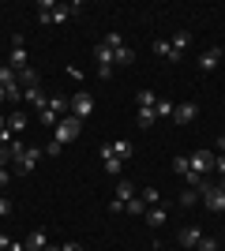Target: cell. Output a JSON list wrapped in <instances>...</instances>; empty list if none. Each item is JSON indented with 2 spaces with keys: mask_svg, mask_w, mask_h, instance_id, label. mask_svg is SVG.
Masks as SVG:
<instances>
[{
  "mask_svg": "<svg viewBox=\"0 0 225 251\" xmlns=\"http://www.w3.org/2000/svg\"><path fill=\"white\" fill-rule=\"evenodd\" d=\"M75 11H79V4H49V0H42L38 4V23H64Z\"/></svg>",
  "mask_w": 225,
  "mask_h": 251,
  "instance_id": "1",
  "label": "cell"
},
{
  "mask_svg": "<svg viewBox=\"0 0 225 251\" xmlns=\"http://www.w3.org/2000/svg\"><path fill=\"white\" fill-rule=\"evenodd\" d=\"M79 131H83V120L68 113V116H60V120H56V127H53V139L60 143V147H68V143H75V139H79Z\"/></svg>",
  "mask_w": 225,
  "mask_h": 251,
  "instance_id": "2",
  "label": "cell"
},
{
  "mask_svg": "<svg viewBox=\"0 0 225 251\" xmlns=\"http://www.w3.org/2000/svg\"><path fill=\"white\" fill-rule=\"evenodd\" d=\"M105 45L113 49V64H120V68H128V64L135 60V49H128V45H124V38H120L117 30L105 38Z\"/></svg>",
  "mask_w": 225,
  "mask_h": 251,
  "instance_id": "3",
  "label": "cell"
},
{
  "mask_svg": "<svg viewBox=\"0 0 225 251\" xmlns=\"http://www.w3.org/2000/svg\"><path fill=\"white\" fill-rule=\"evenodd\" d=\"M188 161H192V173H199V176L214 173V154L210 150H195V154H188Z\"/></svg>",
  "mask_w": 225,
  "mask_h": 251,
  "instance_id": "4",
  "label": "cell"
},
{
  "mask_svg": "<svg viewBox=\"0 0 225 251\" xmlns=\"http://www.w3.org/2000/svg\"><path fill=\"white\" fill-rule=\"evenodd\" d=\"M203 206L214 210V214H222V210H225V191L218 188V184H206V188H203Z\"/></svg>",
  "mask_w": 225,
  "mask_h": 251,
  "instance_id": "5",
  "label": "cell"
},
{
  "mask_svg": "<svg viewBox=\"0 0 225 251\" xmlns=\"http://www.w3.org/2000/svg\"><path fill=\"white\" fill-rule=\"evenodd\" d=\"M42 154H45L42 147H26V150H23V157H19V161H15V169H19V176H26V173H34V165L42 161Z\"/></svg>",
  "mask_w": 225,
  "mask_h": 251,
  "instance_id": "6",
  "label": "cell"
},
{
  "mask_svg": "<svg viewBox=\"0 0 225 251\" xmlns=\"http://www.w3.org/2000/svg\"><path fill=\"white\" fill-rule=\"evenodd\" d=\"M94 113V98L86 94V90H79V94H72V116H79V120H86V116Z\"/></svg>",
  "mask_w": 225,
  "mask_h": 251,
  "instance_id": "7",
  "label": "cell"
},
{
  "mask_svg": "<svg viewBox=\"0 0 225 251\" xmlns=\"http://www.w3.org/2000/svg\"><path fill=\"white\" fill-rule=\"evenodd\" d=\"M30 64V56H26V45H23V38H11V68L15 72H23Z\"/></svg>",
  "mask_w": 225,
  "mask_h": 251,
  "instance_id": "8",
  "label": "cell"
},
{
  "mask_svg": "<svg viewBox=\"0 0 225 251\" xmlns=\"http://www.w3.org/2000/svg\"><path fill=\"white\" fill-rule=\"evenodd\" d=\"M222 45H210V49H203V56H199V68H203V72H214L218 64H222Z\"/></svg>",
  "mask_w": 225,
  "mask_h": 251,
  "instance_id": "9",
  "label": "cell"
},
{
  "mask_svg": "<svg viewBox=\"0 0 225 251\" xmlns=\"http://www.w3.org/2000/svg\"><path fill=\"white\" fill-rule=\"evenodd\" d=\"M188 45H192V34H188V30H180V34H176V38L169 42V60L176 64V60L184 56V49H188Z\"/></svg>",
  "mask_w": 225,
  "mask_h": 251,
  "instance_id": "10",
  "label": "cell"
},
{
  "mask_svg": "<svg viewBox=\"0 0 225 251\" xmlns=\"http://www.w3.org/2000/svg\"><path fill=\"white\" fill-rule=\"evenodd\" d=\"M195 113H199V105H195V101H180L176 109H173V120H176V124H192Z\"/></svg>",
  "mask_w": 225,
  "mask_h": 251,
  "instance_id": "11",
  "label": "cell"
},
{
  "mask_svg": "<svg viewBox=\"0 0 225 251\" xmlns=\"http://www.w3.org/2000/svg\"><path fill=\"white\" fill-rule=\"evenodd\" d=\"M23 101H26V105H34V109L42 113L45 105H49V98H45V90H42V86H26V90H23Z\"/></svg>",
  "mask_w": 225,
  "mask_h": 251,
  "instance_id": "12",
  "label": "cell"
},
{
  "mask_svg": "<svg viewBox=\"0 0 225 251\" xmlns=\"http://www.w3.org/2000/svg\"><path fill=\"white\" fill-rule=\"evenodd\" d=\"M23 248H26V251H45V248H49V236H45L42 229H34L30 236L23 240Z\"/></svg>",
  "mask_w": 225,
  "mask_h": 251,
  "instance_id": "13",
  "label": "cell"
},
{
  "mask_svg": "<svg viewBox=\"0 0 225 251\" xmlns=\"http://www.w3.org/2000/svg\"><path fill=\"white\" fill-rule=\"evenodd\" d=\"M131 154H135L131 139H113V157H117V161H128Z\"/></svg>",
  "mask_w": 225,
  "mask_h": 251,
  "instance_id": "14",
  "label": "cell"
},
{
  "mask_svg": "<svg viewBox=\"0 0 225 251\" xmlns=\"http://www.w3.org/2000/svg\"><path fill=\"white\" fill-rule=\"evenodd\" d=\"M199 240H203V232L195 229V225H184L180 229V244L184 248H199Z\"/></svg>",
  "mask_w": 225,
  "mask_h": 251,
  "instance_id": "15",
  "label": "cell"
},
{
  "mask_svg": "<svg viewBox=\"0 0 225 251\" xmlns=\"http://www.w3.org/2000/svg\"><path fill=\"white\" fill-rule=\"evenodd\" d=\"M15 79H19V86H23V90H26V86H42V79H38V72H34L30 64H26L23 72H15Z\"/></svg>",
  "mask_w": 225,
  "mask_h": 251,
  "instance_id": "16",
  "label": "cell"
},
{
  "mask_svg": "<svg viewBox=\"0 0 225 251\" xmlns=\"http://www.w3.org/2000/svg\"><path fill=\"white\" fill-rule=\"evenodd\" d=\"M135 195H139V191H135V184H131V180H120V184H117V195H113V199H120V202H131Z\"/></svg>",
  "mask_w": 225,
  "mask_h": 251,
  "instance_id": "17",
  "label": "cell"
},
{
  "mask_svg": "<svg viewBox=\"0 0 225 251\" xmlns=\"http://www.w3.org/2000/svg\"><path fill=\"white\" fill-rule=\"evenodd\" d=\"M143 221H147V225H154V229H158V225H165V206H147Z\"/></svg>",
  "mask_w": 225,
  "mask_h": 251,
  "instance_id": "18",
  "label": "cell"
},
{
  "mask_svg": "<svg viewBox=\"0 0 225 251\" xmlns=\"http://www.w3.org/2000/svg\"><path fill=\"white\" fill-rule=\"evenodd\" d=\"M8 131H11V135H15V131H26V113H23V109L8 116Z\"/></svg>",
  "mask_w": 225,
  "mask_h": 251,
  "instance_id": "19",
  "label": "cell"
},
{
  "mask_svg": "<svg viewBox=\"0 0 225 251\" xmlns=\"http://www.w3.org/2000/svg\"><path fill=\"white\" fill-rule=\"evenodd\" d=\"M0 86H4V90H8V86H19V79H15V68H11V64H4V68H0Z\"/></svg>",
  "mask_w": 225,
  "mask_h": 251,
  "instance_id": "20",
  "label": "cell"
},
{
  "mask_svg": "<svg viewBox=\"0 0 225 251\" xmlns=\"http://www.w3.org/2000/svg\"><path fill=\"white\" fill-rule=\"evenodd\" d=\"M124 214H135V218H143V214H147V202H143L139 195H135L131 202H124Z\"/></svg>",
  "mask_w": 225,
  "mask_h": 251,
  "instance_id": "21",
  "label": "cell"
},
{
  "mask_svg": "<svg viewBox=\"0 0 225 251\" xmlns=\"http://www.w3.org/2000/svg\"><path fill=\"white\" fill-rule=\"evenodd\" d=\"M154 124H158V113H154V109H139V127H143V131L154 127Z\"/></svg>",
  "mask_w": 225,
  "mask_h": 251,
  "instance_id": "22",
  "label": "cell"
},
{
  "mask_svg": "<svg viewBox=\"0 0 225 251\" xmlns=\"http://www.w3.org/2000/svg\"><path fill=\"white\" fill-rule=\"evenodd\" d=\"M143 202H147V206H161V191L158 188H143Z\"/></svg>",
  "mask_w": 225,
  "mask_h": 251,
  "instance_id": "23",
  "label": "cell"
},
{
  "mask_svg": "<svg viewBox=\"0 0 225 251\" xmlns=\"http://www.w3.org/2000/svg\"><path fill=\"white\" fill-rule=\"evenodd\" d=\"M173 173H176V176H188V173H192V161H188V157H173Z\"/></svg>",
  "mask_w": 225,
  "mask_h": 251,
  "instance_id": "24",
  "label": "cell"
},
{
  "mask_svg": "<svg viewBox=\"0 0 225 251\" xmlns=\"http://www.w3.org/2000/svg\"><path fill=\"white\" fill-rule=\"evenodd\" d=\"M158 105V94L154 90H139V109H154Z\"/></svg>",
  "mask_w": 225,
  "mask_h": 251,
  "instance_id": "25",
  "label": "cell"
},
{
  "mask_svg": "<svg viewBox=\"0 0 225 251\" xmlns=\"http://www.w3.org/2000/svg\"><path fill=\"white\" fill-rule=\"evenodd\" d=\"M173 109H176V105H173V101H161V98H158V105H154V113H158V120L173 116Z\"/></svg>",
  "mask_w": 225,
  "mask_h": 251,
  "instance_id": "26",
  "label": "cell"
},
{
  "mask_svg": "<svg viewBox=\"0 0 225 251\" xmlns=\"http://www.w3.org/2000/svg\"><path fill=\"white\" fill-rule=\"evenodd\" d=\"M195 199H199V191H195V188H184L180 191V206H195Z\"/></svg>",
  "mask_w": 225,
  "mask_h": 251,
  "instance_id": "27",
  "label": "cell"
},
{
  "mask_svg": "<svg viewBox=\"0 0 225 251\" xmlns=\"http://www.w3.org/2000/svg\"><path fill=\"white\" fill-rule=\"evenodd\" d=\"M120 165H124V161H117V157H105V173H109V176H120Z\"/></svg>",
  "mask_w": 225,
  "mask_h": 251,
  "instance_id": "28",
  "label": "cell"
},
{
  "mask_svg": "<svg viewBox=\"0 0 225 251\" xmlns=\"http://www.w3.org/2000/svg\"><path fill=\"white\" fill-rule=\"evenodd\" d=\"M199 251H218V240L214 236H203V240H199Z\"/></svg>",
  "mask_w": 225,
  "mask_h": 251,
  "instance_id": "29",
  "label": "cell"
},
{
  "mask_svg": "<svg viewBox=\"0 0 225 251\" xmlns=\"http://www.w3.org/2000/svg\"><path fill=\"white\" fill-rule=\"evenodd\" d=\"M154 52H158L161 60H169V42H154Z\"/></svg>",
  "mask_w": 225,
  "mask_h": 251,
  "instance_id": "30",
  "label": "cell"
},
{
  "mask_svg": "<svg viewBox=\"0 0 225 251\" xmlns=\"http://www.w3.org/2000/svg\"><path fill=\"white\" fill-rule=\"evenodd\" d=\"M45 150V154H49V157H60V150H64V147H60V143H56V139H53V143H49V147H42Z\"/></svg>",
  "mask_w": 225,
  "mask_h": 251,
  "instance_id": "31",
  "label": "cell"
},
{
  "mask_svg": "<svg viewBox=\"0 0 225 251\" xmlns=\"http://www.w3.org/2000/svg\"><path fill=\"white\" fill-rule=\"evenodd\" d=\"M11 214V202H8V195H0V218H8Z\"/></svg>",
  "mask_w": 225,
  "mask_h": 251,
  "instance_id": "32",
  "label": "cell"
},
{
  "mask_svg": "<svg viewBox=\"0 0 225 251\" xmlns=\"http://www.w3.org/2000/svg\"><path fill=\"white\" fill-rule=\"evenodd\" d=\"M214 173H222V180H225V154L214 157Z\"/></svg>",
  "mask_w": 225,
  "mask_h": 251,
  "instance_id": "33",
  "label": "cell"
},
{
  "mask_svg": "<svg viewBox=\"0 0 225 251\" xmlns=\"http://www.w3.org/2000/svg\"><path fill=\"white\" fill-rule=\"evenodd\" d=\"M64 72H68V75H72V79H75V83H83V72H79V68H75V64H68V68H64Z\"/></svg>",
  "mask_w": 225,
  "mask_h": 251,
  "instance_id": "34",
  "label": "cell"
},
{
  "mask_svg": "<svg viewBox=\"0 0 225 251\" xmlns=\"http://www.w3.org/2000/svg\"><path fill=\"white\" fill-rule=\"evenodd\" d=\"M98 154H101V161H105V157H113V143H101V147H98Z\"/></svg>",
  "mask_w": 225,
  "mask_h": 251,
  "instance_id": "35",
  "label": "cell"
},
{
  "mask_svg": "<svg viewBox=\"0 0 225 251\" xmlns=\"http://www.w3.org/2000/svg\"><path fill=\"white\" fill-rule=\"evenodd\" d=\"M8 180H11V169H0V188H8Z\"/></svg>",
  "mask_w": 225,
  "mask_h": 251,
  "instance_id": "36",
  "label": "cell"
},
{
  "mask_svg": "<svg viewBox=\"0 0 225 251\" xmlns=\"http://www.w3.org/2000/svg\"><path fill=\"white\" fill-rule=\"evenodd\" d=\"M60 251H83V244H75V240H68V244H64V248H60Z\"/></svg>",
  "mask_w": 225,
  "mask_h": 251,
  "instance_id": "37",
  "label": "cell"
},
{
  "mask_svg": "<svg viewBox=\"0 0 225 251\" xmlns=\"http://www.w3.org/2000/svg\"><path fill=\"white\" fill-rule=\"evenodd\" d=\"M8 161H11V157H8V150L0 147V169H8Z\"/></svg>",
  "mask_w": 225,
  "mask_h": 251,
  "instance_id": "38",
  "label": "cell"
},
{
  "mask_svg": "<svg viewBox=\"0 0 225 251\" xmlns=\"http://www.w3.org/2000/svg\"><path fill=\"white\" fill-rule=\"evenodd\" d=\"M8 248H11V240L4 236V232H0V251H8Z\"/></svg>",
  "mask_w": 225,
  "mask_h": 251,
  "instance_id": "39",
  "label": "cell"
},
{
  "mask_svg": "<svg viewBox=\"0 0 225 251\" xmlns=\"http://www.w3.org/2000/svg\"><path fill=\"white\" fill-rule=\"evenodd\" d=\"M8 251H26V248H23V244H15V240H11V248Z\"/></svg>",
  "mask_w": 225,
  "mask_h": 251,
  "instance_id": "40",
  "label": "cell"
},
{
  "mask_svg": "<svg viewBox=\"0 0 225 251\" xmlns=\"http://www.w3.org/2000/svg\"><path fill=\"white\" fill-rule=\"evenodd\" d=\"M4 127H8V116H4V113H0V131H4Z\"/></svg>",
  "mask_w": 225,
  "mask_h": 251,
  "instance_id": "41",
  "label": "cell"
},
{
  "mask_svg": "<svg viewBox=\"0 0 225 251\" xmlns=\"http://www.w3.org/2000/svg\"><path fill=\"white\" fill-rule=\"evenodd\" d=\"M0 101H8V90H4V86H0Z\"/></svg>",
  "mask_w": 225,
  "mask_h": 251,
  "instance_id": "42",
  "label": "cell"
}]
</instances>
